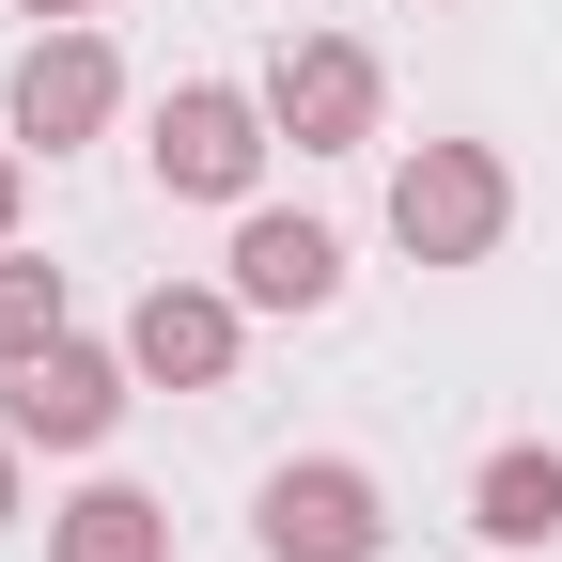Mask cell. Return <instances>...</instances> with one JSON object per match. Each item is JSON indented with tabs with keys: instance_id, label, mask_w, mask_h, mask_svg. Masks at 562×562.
<instances>
[{
	"instance_id": "3957f363",
	"label": "cell",
	"mask_w": 562,
	"mask_h": 562,
	"mask_svg": "<svg viewBox=\"0 0 562 562\" xmlns=\"http://www.w3.org/2000/svg\"><path fill=\"white\" fill-rule=\"evenodd\" d=\"M250 547L266 562H375L391 547V484L360 453H281L266 501H250Z\"/></svg>"
},
{
	"instance_id": "8992f818",
	"label": "cell",
	"mask_w": 562,
	"mask_h": 562,
	"mask_svg": "<svg viewBox=\"0 0 562 562\" xmlns=\"http://www.w3.org/2000/svg\"><path fill=\"white\" fill-rule=\"evenodd\" d=\"M110 110H125V63H110L94 16H63V32L16 47V94H0V125L32 140V157H79V140H110Z\"/></svg>"
},
{
	"instance_id": "4fadbf2b",
	"label": "cell",
	"mask_w": 562,
	"mask_h": 562,
	"mask_svg": "<svg viewBox=\"0 0 562 562\" xmlns=\"http://www.w3.org/2000/svg\"><path fill=\"white\" fill-rule=\"evenodd\" d=\"M16 516H32V438L0 422V531H16Z\"/></svg>"
},
{
	"instance_id": "7a4b0ae2",
	"label": "cell",
	"mask_w": 562,
	"mask_h": 562,
	"mask_svg": "<svg viewBox=\"0 0 562 562\" xmlns=\"http://www.w3.org/2000/svg\"><path fill=\"white\" fill-rule=\"evenodd\" d=\"M140 157H157L172 203H250L266 157H281V125H266V79H172L157 125H140Z\"/></svg>"
},
{
	"instance_id": "5bb4252c",
	"label": "cell",
	"mask_w": 562,
	"mask_h": 562,
	"mask_svg": "<svg viewBox=\"0 0 562 562\" xmlns=\"http://www.w3.org/2000/svg\"><path fill=\"white\" fill-rule=\"evenodd\" d=\"M0 16H47V32H63V16H94V0H0Z\"/></svg>"
},
{
	"instance_id": "9c48e42d",
	"label": "cell",
	"mask_w": 562,
	"mask_h": 562,
	"mask_svg": "<svg viewBox=\"0 0 562 562\" xmlns=\"http://www.w3.org/2000/svg\"><path fill=\"white\" fill-rule=\"evenodd\" d=\"M47 562H172V501L157 484H79V501H47Z\"/></svg>"
},
{
	"instance_id": "5b68a950",
	"label": "cell",
	"mask_w": 562,
	"mask_h": 562,
	"mask_svg": "<svg viewBox=\"0 0 562 562\" xmlns=\"http://www.w3.org/2000/svg\"><path fill=\"white\" fill-rule=\"evenodd\" d=\"M125 406H140V360H125V344H79V328H63L47 360L0 375V422H16L32 453H110V422H125Z\"/></svg>"
},
{
	"instance_id": "277c9868",
	"label": "cell",
	"mask_w": 562,
	"mask_h": 562,
	"mask_svg": "<svg viewBox=\"0 0 562 562\" xmlns=\"http://www.w3.org/2000/svg\"><path fill=\"white\" fill-rule=\"evenodd\" d=\"M266 125L297 140V157H375V125H391L375 47H360V32H281V63H266Z\"/></svg>"
},
{
	"instance_id": "8fae6325",
	"label": "cell",
	"mask_w": 562,
	"mask_h": 562,
	"mask_svg": "<svg viewBox=\"0 0 562 562\" xmlns=\"http://www.w3.org/2000/svg\"><path fill=\"white\" fill-rule=\"evenodd\" d=\"M63 328H79V297H63V266H47V250H0V375H16V360H47Z\"/></svg>"
},
{
	"instance_id": "ba28073f",
	"label": "cell",
	"mask_w": 562,
	"mask_h": 562,
	"mask_svg": "<svg viewBox=\"0 0 562 562\" xmlns=\"http://www.w3.org/2000/svg\"><path fill=\"white\" fill-rule=\"evenodd\" d=\"M220 281H235L250 313H328L344 297V235L297 220V203H235V266Z\"/></svg>"
},
{
	"instance_id": "30bf717a",
	"label": "cell",
	"mask_w": 562,
	"mask_h": 562,
	"mask_svg": "<svg viewBox=\"0 0 562 562\" xmlns=\"http://www.w3.org/2000/svg\"><path fill=\"white\" fill-rule=\"evenodd\" d=\"M469 531L484 547H562V453L547 438H501V453L469 469Z\"/></svg>"
},
{
	"instance_id": "6da1fadb",
	"label": "cell",
	"mask_w": 562,
	"mask_h": 562,
	"mask_svg": "<svg viewBox=\"0 0 562 562\" xmlns=\"http://www.w3.org/2000/svg\"><path fill=\"white\" fill-rule=\"evenodd\" d=\"M501 235H516L501 140H406V157H391V250L406 266H484Z\"/></svg>"
},
{
	"instance_id": "52a82bcc",
	"label": "cell",
	"mask_w": 562,
	"mask_h": 562,
	"mask_svg": "<svg viewBox=\"0 0 562 562\" xmlns=\"http://www.w3.org/2000/svg\"><path fill=\"white\" fill-rule=\"evenodd\" d=\"M125 360H140V391H235V360H250V297H235V281H140Z\"/></svg>"
},
{
	"instance_id": "7c38bea8",
	"label": "cell",
	"mask_w": 562,
	"mask_h": 562,
	"mask_svg": "<svg viewBox=\"0 0 562 562\" xmlns=\"http://www.w3.org/2000/svg\"><path fill=\"white\" fill-rule=\"evenodd\" d=\"M16 203H32V140L0 125V250H16Z\"/></svg>"
}]
</instances>
